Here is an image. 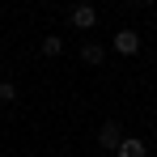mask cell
Masks as SVG:
<instances>
[{"label":"cell","instance_id":"6da1fadb","mask_svg":"<svg viewBox=\"0 0 157 157\" xmlns=\"http://www.w3.org/2000/svg\"><path fill=\"white\" fill-rule=\"evenodd\" d=\"M110 47H115L119 55H136L140 51V34H136V30H119V34L110 38Z\"/></svg>","mask_w":157,"mask_h":157},{"label":"cell","instance_id":"7a4b0ae2","mask_svg":"<svg viewBox=\"0 0 157 157\" xmlns=\"http://www.w3.org/2000/svg\"><path fill=\"white\" fill-rule=\"evenodd\" d=\"M119 140H123V128H119V119H106L102 128H98V144H102V149H119Z\"/></svg>","mask_w":157,"mask_h":157},{"label":"cell","instance_id":"3957f363","mask_svg":"<svg viewBox=\"0 0 157 157\" xmlns=\"http://www.w3.org/2000/svg\"><path fill=\"white\" fill-rule=\"evenodd\" d=\"M72 26L77 30H94L98 26V9H94V4H77V9H72Z\"/></svg>","mask_w":157,"mask_h":157},{"label":"cell","instance_id":"277c9868","mask_svg":"<svg viewBox=\"0 0 157 157\" xmlns=\"http://www.w3.org/2000/svg\"><path fill=\"white\" fill-rule=\"evenodd\" d=\"M115 153H119V157H144V153H149V144H144V140H136V136H123Z\"/></svg>","mask_w":157,"mask_h":157},{"label":"cell","instance_id":"5b68a950","mask_svg":"<svg viewBox=\"0 0 157 157\" xmlns=\"http://www.w3.org/2000/svg\"><path fill=\"white\" fill-rule=\"evenodd\" d=\"M81 59H85L89 68H98V64L106 59V47H98V43H85V47H81Z\"/></svg>","mask_w":157,"mask_h":157},{"label":"cell","instance_id":"8992f818","mask_svg":"<svg viewBox=\"0 0 157 157\" xmlns=\"http://www.w3.org/2000/svg\"><path fill=\"white\" fill-rule=\"evenodd\" d=\"M64 51V38H59V34H47V38H43V55H59Z\"/></svg>","mask_w":157,"mask_h":157},{"label":"cell","instance_id":"52a82bcc","mask_svg":"<svg viewBox=\"0 0 157 157\" xmlns=\"http://www.w3.org/2000/svg\"><path fill=\"white\" fill-rule=\"evenodd\" d=\"M9 102H17V85L13 81H0V106H9Z\"/></svg>","mask_w":157,"mask_h":157}]
</instances>
